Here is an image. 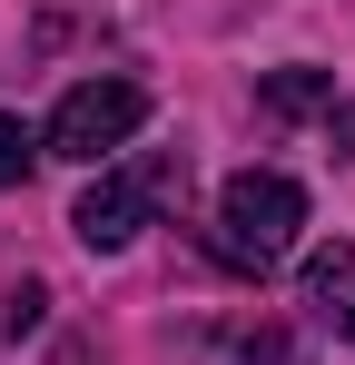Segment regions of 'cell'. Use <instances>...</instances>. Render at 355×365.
Returning <instances> with one entry per match:
<instances>
[{
	"mask_svg": "<svg viewBox=\"0 0 355 365\" xmlns=\"http://www.w3.org/2000/svg\"><path fill=\"white\" fill-rule=\"evenodd\" d=\"M306 306L336 326L355 346V247H326V257H306Z\"/></svg>",
	"mask_w": 355,
	"mask_h": 365,
	"instance_id": "4",
	"label": "cell"
},
{
	"mask_svg": "<svg viewBox=\"0 0 355 365\" xmlns=\"http://www.w3.org/2000/svg\"><path fill=\"white\" fill-rule=\"evenodd\" d=\"M227 365H296L287 336H247V346H227Z\"/></svg>",
	"mask_w": 355,
	"mask_h": 365,
	"instance_id": "7",
	"label": "cell"
},
{
	"mask_svg": "<svg viewBox=\"0 0 355 365\" xmlns=\"http://www.w3.org/2000/svg\"><path fill=\"white\" fill-rule=\"evenodd\" d=\"M296 227H306V187H296L287 168H237V178L217 187V257L247 267V277L287 267Z\"/></svg>",
	"mask_w": 355,
	"mask_h": 365,
	"instance_id": "1",
	"label": "cell"
},
{
	"mask_svg": "<svg viewBox=\"0 0 355 365\" xmlns=\"http://www.w3.org/2000/svg\"><path fill=\"white\" fill-rule=\"evenodd\" d=\"M178 187H187V158H138V168H99V187L69 207V227H79V247L89 257H118V247L138 237L158 207H168Z\"/></svg>",
	"mask_w": 355,
	"mask_h": 365,
	"instance_id": "2",
	"label": "cell"
},
{
	"mask_svg": "<svg viewBox=\"0 0 355 365\" xmlns=\"http://www.w3.org/2000/svg\"><path fill=\"white\" fill-rule=\"evenodd\" d=\"M138 128H148V89H138V79H79V89L50 109V148L79 158V168H99V158L128 148Z\"/></svg>",
	"mask_w": 355,
	"mask_h": 365,
	"instance_id": "3",
	"label": "cell"
},
{
	"mask_svg": "<svg viewBox=\"0 0 355 365\" xmlns=\"http://www.w3.org/2000/svg\"><path fill=\"white\" fill-rule=\"evenodd\" d=\"M267 109L277 119H336V69H277L267 79Z\"/></svg>",
	"mask_w": 355,
	"mask_h": 365,
	"instance_id": "5",
	"label": "cell"
},
{
	"mask_svg": "<svg viewBox=\"0 0 355 365\" xmlns=\"http://www.w3.org/2000/svg\"><path fill=\"white\" fill-rule=\"evenodd\" d=\"M30 158H40V138H30V128L0 109V187H20V178H30Z\"/></svg>",
	"mask_w": 355,
	"mask_h": 365,
	"instance_id": "6",
	"label": "cell"
}]
</instances>
